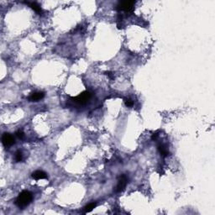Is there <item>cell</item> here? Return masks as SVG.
<instances>
[{"label":"cell","instance_id":"9","mask_svg":"<svg viewBox=\"0 0 215 215\" xmlns=\"http://www.w3.org/2000/svg\"><path fill=\"white\" fill-rule=\"evenodd\" d=\"M27 4H28L29 5V7H30L33 10H35L38 14H41V13H42V9H41V6L39 5L37 3L32 2V3H27Z\"/></svg>","mask_w":215,"mask_h":215},{"label":"cell","instance_id":"7","mask_svg":"<svg viewBox=\"0 0 215 215\" xmlns=\"http://www.w3.org/2000/svg\"><path fill=\"white\" fill-rule=\"evenodd\" d=\"M32 177L35 180H41V179H46L47 174L43 171H35L32 173Z\"/></svg>","mask_w":215,"mask_h":215},{"label":"cell","instance_id":"12","mask_svg":"<svg viewBox=\"0 0 215 215\" xmlns=\"http://www.w3.org/2000/svg\"><path fill=\"white\" fill-rule=\"evenodd\" d=\"M124 104H125V105H126V107H128V108H130V107H132V106L134 105L133 101L129 99H125V100H124Z\"/></svg>","mask_w":215,"mask_h":215},{"label":"cell","instance_id":"6","mask_svg":"<svg viewBox=\"0 0 215 215\" xmlns=\"http://www.w3.org/2000/svg\"><path fill=\"white\" fill-rule=\"evenodd\" d=\"M45 97V93L43 92H35L30 94L29 100L30 102H38Z\"/></svg>","mask_w":215,"mask_h":215},{"label":"cell","instance_id":"8","mask_svg":"<svg viewBox=\"0 0 215 215\" xmlns=\"http://www.w3.org/2000/svg\"><path fill=\"white\" fill-rule=\"evenodd\" d=\"M158 151L160 152L161 156L162 157H166L169 156V151L167 148L163 145H160L158 146Z\"/></svg>","mask_w":215,"mask_h":215},{"label":"cell","instance_id":"3","mask_svg":"<svg viewBox=\"0 0 215 215\" xmlns=\"http://www.w3.org/2000/svg\"><path fill=\"white\" fill-rule=\"evenodd\" d=\"M134 5H135L134 1H123L118 4L117 8L120 11L125 12L127 14H131L134 11Z\"/></svg>","mask_w":215,"mask_h":215},{"label":"cell","instance_id":"10","mask_svg":"<svg viewBox=\"0 0 215 215\" xmlns=\"http://www.w3.org/2000/svg\"><path fill=\"white\" fill-rule=\"evenodd\" d=\"M97 206V204L96 203H91V204H88L87 206H85L84 208V212L85 213H89L91 211H93Z\"/></svg>","mask_w":215,"mask_h":215},{"label":"cell","instance_id":"4","mask_svg":"<svg viewBox=\"0 0 215 215\" xmlns=\"http://www.w3.org/2000/svg\"><path fill=\"white\" fill-rule=\"evenodd\" d=\"M128 183V177L126 175H122L119 177L118 184L116 186V192H121L124 190L125 186Z\"/></svg>","mask_w":215,"mask_h":215},{"label":"cell","instance_id":"14","mask_svg":"<svg viewBox=\"0 0 215 215\" xmlns=\"http://www.w3.org/2000/svg\"><path fill=\"white\" fill-rule=\"evenodd\" d=\"M105 73H106V75L108 76L109 78H111V79H113V78H114V75H113V73H112L111 71H106Z\"/></svg>","mask_w":215,"mask_h":215},{"label":"cell","instance_id":"2","mask_svg":"<svg viewBox=\"0 0 215 215\" xmlns=\"http://www.w3.org/2000/svg\"><path fill=\"white\" fill-rule=\"evenodd\" d=\"M91 97H92V94L90 92H88V91H85V92H83V93H81V94H79L78 96H76V97H74V98H71V100H72V102H74L76 104H81V105H84L87 104V102L90 100L91 99Z\"/></svg>","mask_w":215,"mask_h":215},{"label":"cell","instance_id":"1","mask_svg":"<svg viewBox=\"0 0 215 215\" xmlns=\"http://www.w3.org/2000/svg\"><path fill=\"white\" fill-rule=\"evenodd\" d=\"M32 199H33V196L31 192L29 191H23L19 194L15 204L19 209H23L24 208L27 207L31 203Z\"/></svg>","mask_w":215,"mask_h":215},{"label":"cell","instance_id":"11","mask_svg":"<svg viewBox=\"0 0 215 215\" xmlns=\"http://www.w3.org/2000/svg\"><path fill=\"white\" fill-rule=\"evenodd\" d=\"M23 159V154L22 152L20 151H18L16 153H15V156H14V160L16 162H20Z\"/></svg>","mask_w":215,"mask_h":215},{"label":"cell","instance_id":"13","mask_svg":"<svg viewBox=\"0 0 215 215\" xmlns=\"http://www.w3.org/2000/svg\"><path fill=\"white\" fill-rule=\"evenodd\" d=\"M16 135H17V137L19 139H23L24 136V132L22 130H19L16 132Z\"/></svg>","mask_w":215,"mask_h":215},{"label":"cell","instance_id":"5","mask_svg":"<svg viewBox=\"0 0 215 215\" xmlns=\"http://www.w3.org/2000/svg\"><path fill=\"white\" fill-rule=\"evenodd\" d=\"M2 142H3V145L5 147H9L15 143V140L12 134H9V133H4L2 136Z\"/></svg>","mask_w":215,"mask_h":215}]
</instances>
